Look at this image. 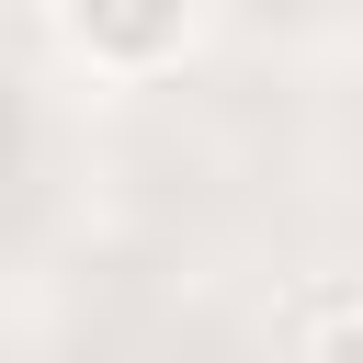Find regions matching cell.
Segmentation results:
<instances>
[{
	"mask_svg": "<svg viewBox=\"0 0 363 363\" xmlns=\"http://www.w3.org/2000/svg\"><path fill=\"white\" fill-rule=\"evenodd\" d=\"M306 363H363V295H352V306H329V318L306 329Z\"/></svg>",
	"mask_w": 363,
	"mask_h": 363,
	"instance_id": "cell-2",
	"label": "cell"
},
{
	"mask_svg": "<svg viewBox=\"0 0 363 363\" xmlns=\"http://www.w3.org/2000/svg\"><path fill=\"white\" fill-rule=\"evenodd\" d=\"M68 68L136 91V79H170L193 45H204V0H45Z\"/></svg>",
	"mask_w": 363,
	"mask_h": 363,
	"instance_id": "cell-1",
	"label": "cell"
},
{
	"mask_svg": "<svg viewBox=\"0 0 363 363\" xmlns=\"http://www.w3.org/2000/svg\"><path fill=\"white\" fill-rule=\"evenodd\" d=\"M0 11H45V0H0Z\"/></svg>",
	"mask_w": 363,
	"mask_h": 363,
	"instance_id": "cell-3",
	"label": "cell"
}]
</instances>
